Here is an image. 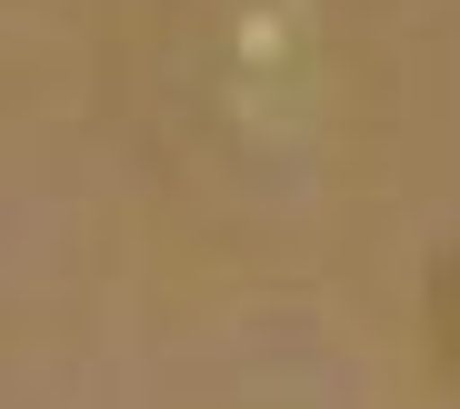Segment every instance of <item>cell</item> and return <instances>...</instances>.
I'll list each match as a JSON object with an SVG mask.
<instances>
[{
	"label": "cell",
	"mask_w": 460,
	"mask_h": 409,
	"mask_svg": "<svg viewBox=\"0 0 460 409\" xmlns=\"http://www.w3.org/2000/svg\"><path fill=\"white\" fill-rule=\"evenodd\" d=\"M210 70H220V100H230V120H241L251 140L300 130V110H311V70H321L311 0H230Z\"/></svg>",
	"instance_id": "6da1fadb"
}]
</instances>
